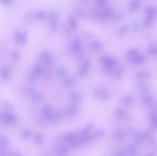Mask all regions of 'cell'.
I'll return each mask as SVG.
<instances>
[{"instance_id":"obj_26","label":"cell","mask_w":157,"mask_h":156,"mask_svg":"<svg viewBox=\"0 0 157 156\" xmlns=\"http://www.w3.org/2000/svg\"><path fill=\"white\" fill-rule=\"evenodd\" d=\"M31 72L34 75L39 78L42 76L44 70L43 67L40 65H36L33 67Z\"/></svg>"},{"instance_id":"obj_37","label":"cell","mask_w":157,"mask_h":156,"mask_svg":"<svg viewBox=\"0 0 157 156\" xmlns=\"http://www.w3.org/2000/svg\"><path fill=\"white\" fill-rule=\"evenodd\" d=\"M48 13L46 11H38L34 13V16L39 19H45L47 18Z\"/></svg>"},{"instance_id":"obj_28","label":"cell","mask_w":157,"mask_h":156,"mask_svg":"<svg viewBox=\"0 0 157 156\" xmlns=\"http://www.w3.org/2000/svg\"><path fill=\"white\" fill-rule=\"evenodd\" d=\"M69 25L73 30H76L78 27V23L75 15L71 14L69 17Z\"/></svg>"},{"instance_id":"obj_23","label":"cell","mask_w":157,"mask_h":156,"mask_svg":"<svg viewBox=\"0 0 157 156\" xmlns=\"http://www.w3.org/2000/svg\"><path fill=\"white\" fill-rule=\"evenodd\" d=\"M54 112L53 108L51 105L49 104H46L43 106L41 108V113L42 114L43 117L49 115Z\"/></svg>"},{"instance_id":"obj_19","label":"cell","mask_w":157,"mask_h":156,"mask_svg":"<svg viewBox=\"0 0 157 156\" xmlns=\"http://www.w3.org/2000/svg\"><path fill=\"white\" fill-rule=\"evenodd\" d=\"M150 77V72L148 71H140L137 72L135 74V78L139 80H147Z\"/></svg>"},{"instance_id":"obj_34","label":"cell","mask_w":157,"mask_h":156,"mask_svg":"<svg viewBox=\"0 0 157 156\" xmlns=\"http://www.w3.org/2000/svg\"><path fill=\"white\" fill-rule=\"evenodd\" d=\"M151 121L152 127L153 129H157V111L154 110L153 112L151 115Z\"/></svg>"},{"instance_id":"obj_43","label":"cell","mask_w":157,"mask_h":156,"mask_svg":"<svg viewBox=\"0 0 157 156\" xmlns=\"http://www.w3.org/2000/svg\"><path fill=\"white\" fill-rule=\"evenodd\" d=\"M3 105L4 108L9 111H13L15 109L14 105L12 103L7 101L4 102Z\"/></svg>"},{"instance_id":"obj_40","label":"cell","mask_w":157,"mask_h":156,"mask_svg":"<svg viewBox=\"0 0 157 156\" xmlns=\"http://www.w3.org/2000/svg\"><path fill=\"white\" fill-rule=\"evenodd\" d=\"M139 53V50L137 48H132L128 51L126 53V56L128 59H130Z\"/></svg>"},{"instance_id":"obj_50","label":"cell","mask_w":157,"mask_h":156,"mask_svg":"<svg viewBox=\"0 0 157 156\" xmlns=\"http://www.w3.org/2000/svg\"><path fill=\"white\" fill-rule=\"evenodd\" d=\"M10 56L13 59L16 60L20 59L21 57L20 53L16 50L11 51L10 53Z\"/></svg>"},{"instance_id":"obj_22","label":"cell","mask_w":157,"mask_h":156,"mask_svg":"<svg viewBox=\"0 0 157 156\" xmlns=\"http://www.w3.org/2000/svg\"><path fill=\"white\" fill-rule=\"evenodd\" d=\"M142 0H131L129 5V9L131 11H136L142 3Z\"/></svg>"},{"instance_id":"obj_38","label":"cell","mask_w":157,"mask_h":156,"mask_svg":"<svg viewBox=\"0 0 157 156\" xmlns=\"http://www.w3.org/2000/svg\"><path fill=\"white\" fill-rule=\"evenodd\" d=\"M123 18V14L121 13L115 11L110 19L114 22H119Z\"/></svg>"},{"instance_id":"obj_30","label":"cell","mask_w":157,"mask_h":156,"mask_svg":"<svg viewBox=\"0 0 157 156\" xmlns=\"http://www.w3.org/2000/svg\"><path fill=\"white\" fill-rule=\"evenodd\" d=\"M57 76L61 78H64L67 75V70L63 66H59L57 67L56 70Z\"/></svg>"},{"instance_id":"obj_39","label":"cell","mask_w":157,"mask_h":156,"mask_svg":"<svg viewBox=\"0 0 157 156\" xmlns=\"http://www.w3.org/2000/svg\"><path fill=\"white\" fill-rule=\"evenodd\" d=\"M113 72L115 77L116 78L119 79L122 76V74L124 72V68L123 67L120 66V67H118L116 70L114 69Z\"/></svg>"},{"instance_id":"obj_31","label":"cell","mask_w":157,"mask_h":156,"mask_svg":"<svg viewBox=\"0 0 157 156\" xmlns=\"http://www.w3.org/2000/svg\"><path fill=\"white\" fill-rule=\"evenodd\" d=\"M145 13L147 16H151L154 17L157 13V10L154 7H148L145 9Z\"/></svg>"},{"instance_id":"obj_44","label":"cell","mask_w":157,"mask_h":156,"mask_svg":"<svg viewBox=\"0 0 157 156\" xmlns=\"http://www.w3.org/2000/svg\"><path fill=\"white\" fill-rule=\"evenodd\" d=\"M69 153V149L67 147H63L59 149L57 154L59 156H66L68 155Z\"/></svg>"},{"instance_id":"obj_57","label":"cell","mask_w":157,"mask_h":156,"mask_svg":"<svg viewBox=\"0 0 157 156\" xmlns=\"http://www.w3.org/2000/svg\"></svg>"},{"instance_id":"obj_42","label":"cell","mask_w":157,"mask_h":156,"mask_svg":"<svg viewBox=\"0 0 157 156\" xmlns=\"http://www.w3.org/2000/svg\"><path fill=\"white\" fill-rule=\"evenodd\" d=\"M104 88H98L95 90L93 94V96L95 98H99L101 95L105 91Z\"/></svg>"},{"instance_id":"obj_20","label":"cell","mask_w":157,"mask_h":156,"mask_svg":"<svg viewBox=\"0 0 157 156\" xmlns=\"http://www.w3.org/2000/svg\"><path fill=\"white\" fill-rule=\"evenodd\" d=\"M10 141L8 137L0 135V149H6L9 147Z\"/></svg>"},{"instance_id":"obj_10","label":"cell","mask_w":157,"mask_h":156,"mask_svg":"<svg viewBox=\"0 0 157 156\" xmlns=\"http://www.w3.org/2000/svg\"><path fill=\"white\" fill-rule=\"evenodd\" d=\"M116 10L112 7H108L103 9L101 14V17L102 19L107 20L111 19Z\"/></svg>"},{"instance_id":"obj_51","label":"cell","mask_w":157,"mask_h":156,"mask_svg":"<svg viewBox=\"0 0 157 156\" xmlns=\"http://www.w3.org/2000/svg\"><path fill=\"white\" fill-rule=\"evenodd\" d=\"M148 53L152 56H157V46H154L150 48L148 50Z\"/></svg>"},{"instance_id":"obj_35","label":"cell","mask_w":157,"mask_h":156,"mask_svg":"<svg viewBox=\"0 0 157 156\" xmlns=\"http://www.w3.org/2000/svg\"><path fill=\"white\" fill-rule=\"evenodd\" d=\"M94 124L93 123H90L87 125L86 127L83 130L82 133H80V136H86L89 134L90 131L94 127Z\"/></svg>"},{"instance_id":"obj_2","label":"cell","mask_w":157,"mask_h":156,"mask_svg":"<svg viewBox=\"0 0 157 156\" xmlns=\"http://www.w3.org/2000/svg\"><path fill=\"white\" fill-rule=\"evenodd\" d=\"M101 60L102 62L101 69L103 73L107 74L113 71L116 64V61L114 58L108 56H104L101 58Z\"/></svg>"},{"instance_id":"obj_29","label":"cell","mask_w":157,"mask_h":156,"mask_svg":"<svg viewBox=\"0 0 157 156\" xmlns=\"http://www.w3.org/2000/svg\"><path fill=\"white\" fill-rule=\"evenodd\" d=\"M82 46V42L79 39H76L73 41L72 45V50L74 53H77L79 52Z\"/></svg>"},{"instance_id":"obj_21","label":"cell","mask_w":157,"mask_h":156,"mask_svg":"<svg viewBox=\"0 0 157 156\" xmlns=\"http://www.w3.org/2000/svg\"><path fill=\"white\" fill-rule=\"evenodd\" d=\"M77 81V79L74 76H69L64 78V83L67 87L71 88L76 84Z\"/></svg>"},{"instance_id":"obj_3","label":"cell","mask_w":157,"mask_h":156,"mask_svg":"<svg viewBox=\"0 0 157 156\" xmlns=\"http://www.w3.org/2000/svg\"><path fill=\"white\" fill-rule=\"evenodd\" d=\"M60 17V13L59 11H53L48 13L47 19L52 31H57Z\"/></svg>"},{"instance_id":"obj_11","label":"cell","mask_w":157,"mask_h":156,"mask_svg":"<svg viewBox=\"0 0 157 156\" xmlns=\"http://www.w3.org/2000/svg\"><path fill=\"white\" fill-rule=\"evenodd\" d=\"M66 111L69 116H75L78 114L79 109L76 104L74 103H69L67 105L66 108Z\"/></svg>"},{"instance_id":"obj_36","label":"cell","mask_w":157,"mask_h":156,"mask_svg":"<svg viewBox=\"0 0 157 156\" xmlns=\"http://www.w3.org/2000/svg\"><path fill=\"white\" fill-rule=\"evenodd\" d=\"M90 46L92 49L97 51L102 50L103 49L102 44L98 41H93L90 44Z\"/></svg>"},{"instance_id":"obj_7","label":"cell","mask_w":157,"mask_h":156,"mask_svg":"<svg viewBox=\"0 0 157 156\" xmlns=\"http://www.w3.org/2000/svg\"><path fill=\"white\" fill-rule=\"evenodd\" d=\"M12 73L11 71L6 66H3L0 69V78L5 82H8L11 79Z\"/></svg>"},{"instance_id":"obj_9","label":"cell","mask_w":157,"mask_h":156,"mask_svg":"<svg viewBox=\"0 0 157 156\" xmlns=\"http://www.w3.org/2000/svg\"><path fill=\"white\" fill-rule=\"evenodd\" d=\"M130 62L133 65H140L144 64L145 62L146 58L145 56L142 54L139 53L134 56L133 57L129 59Z\"/></svg>"},{"instance_id":"obj_12","label":"cell","mask_w":157,"mask_h":156,"mask_svg":"<svg viewBox=\"0 0 157 156\" xmlns=\"http://www.w3.org/2000/svg\"><path fill=\"white\" fill-rule=\"evenodd\" d=\"M61 118V116H60L58 112H53L52 114L44 117V118L49 123H55L58 122Z\"/></svg>"},{"instance_id":"obj_6","label":"cell","mask_w":157,"mask_h":156,"mask_svg":"<svg viewBox=\"0 0 157 156\" xmlns=\"http://www.w3.org/2000/svg\"><path fill=\"white\" fill-rule=\"evenodd\" d=\"M133 141L137 145H141L145 142H147V131L136 132L133 137Z\"/></svg>"},{"instance_id":"obj_53","label":"cell","mask_w":157,"mask_h":156,"mask_svg":"<svg viewBox=\"0 0 157 156\" xmlns=\"http://www.w3.org/2000/svg\"><path fill=\"white\" fill-rule=\"evenodd\" d=\"M133 29L135 32H139L140 30V25L137 21H135L133 24Z\"/></svg>"},{"instance_id":"obj_25","label":"cell","mask_w":157,"mask_h":156,"mask_svg":"<svg viewBox=\"0 0 157 156\" xmlns=\"http://www.w3.org/2000/svg\"><path fill=\"white\" fill-rule=\"evenodd\" d=\"M33 140L39 146L42 147L43 145L44 136L42 133L39 132L35 134L33 136Z\"/></svg>"},{"instance_id":"obj_17","label":"cell","mask_w":157,"mask_h":156,"mask_svg":"<svg viewBox=\"0 0 157 156\" xmlns=\"http://www.w3.org/2000/svg\"><path fill=\"white\" fill-rule=\"evenodd\" d=\"M126 135V133L123 131V129L121 128H116L114 131L113 133V137L115 139L117 140H121L125 138Z\"/></svg>"},{"instance_id":"obj_5","label":"cell","mask_w":157,"mask_h":156,"mask_svg":"<svg viewBox=\"0 0 157 156\" xmlns=\"http://www.w3.org/2000/svg\"><path fill=\"white\" fill-rule=\"evenodd\" d=\"M28 38V33L26 31L17 30L15 33V39L16 42L20 46L26 45Z\"/></svg>"},{"instance_id":"obj_56","label":"cell","mask_w":157,"mask_h":156,"mask_svg":"<svg viewBox=\"0 0 157 156\" xmlns=\"http://www.w3.org/2000/svg\"><path fill=\"white\" fill-rule=\"evenodd\" d=\"M82 1L84 2H87L89 1V0H82Z\"/></svg>"},{"instance_id":"obj_48","label":"cell","mask_w":157,"mask_h":156,"mask_svg":"<svg viewBox=\"0 0 157 156\" xmlns=\"http://www.w3.org/2000/svg\"><path fill=\"white\" fill-rule=\"evenodd\" d=\"M82 68L85 69L89 71L90 69L91 68V60L88 59L86 60L82 64V66H80Z\"/></svg>"},{"instance_id":"obj_14","label":"cell","mask_w":157,"mask_h":156,"mask_svg":"<svg viewBox=\"0 0 157 156\" xmlns=\"http://www.w3.org/2000/svg\"><path fill=\"white\" fill-rule=\"evenodd\" d=\"M141 100L142 104L148 107H151L152 105L154 102L153 96L148 93L144 94L142 97Z\"/></svg>"},{"instance_id":"obj_47","label":"cell","mask_w":157,"mask_h":156,"mask_svg":"<svg viewBox=\"0 0 157 156\" xmlns=\"http://www.w3.org/2000/svg\"><path fill=\"white\" fill-rule=\"evenodd\" d=\"M125 133L126 135H127L129 137H133L136 133L135 128L133 127H130L127 128Z\"/></svg>"},{"instance_id":"obj_13","label":"cell","mask_w":157,"mask_h":156,"mask_svg":"<svg viewBox=\"0 0 157 156\" xmlns=\"http://www.w3.org/2000/svg\"><path fill=\"white\" fill-rule=\"evenodd\" d=\"M30 99L36 104H41L45 100V97L39 92H34L30 96Z\"/></svg>"},{"instance_id":"obj_1","label":"cell","mask_w":157,"mask_h":156,"mask_svg":"<svg viewBox=\"0 0 157 156\" xmlns=\"http://www.w3.org/2000/svg\"><path fill=\"white\" fill-rule=\"evenodd\" d=\"M18 119L15 114L10 112H4L0 113V121L5 125L9 127L17 124Z\"/></svg>"},{"instance_id":"obj_32","label":"cell","mask_w":157,"mask_h":156,"mask_svg":"<svg viewBox=\"0 0 157 156\" xmlns=\"http://www.w3.org/2000/svg\"><path fill=\"white\" fill-rule=\"evenodd\" d=\"M106 132L103 129H99L96 130L92 134V137L93 139L102 138L104 136Z\"/></svg>"},{"instance_id":"obj_41","label":"cell","mask_w":157,"mask_h":156,"mask_svg":"<svg viewBox=\"0 0 157 156\" xmlns=\"http://www.w3.org/2000/svg\"><path fill=\"white\" fill-rule=\"evenodd\" d=\"M32 133L31 131L28 129H24L21 132V136L25 139H30L32 136Z\"/></svg>"},{"instance_id":"obj_18","label":"cell","mask_w":157,"mask_h":156,"mask_svg":"<svg viewBox=\"0 0 157 156\" xmlns=\"http://www.w3.org/2000/svg\"><path fill=\"white\" fill-rule=\"evenodd\" d=\"M137 88L138 90L144 94L148 93L150 91V87L149 85L144 82H138L137 84Z\"/></svg>"},{"instance_id":"obj_8","label":"cell","mask_w":157,"mask_h":156,"mask_svg":"<svg viewBox=\"0 0 157 156\" xmlns=\"http://www.w3.org/2000/svg\"><path fill=\"white\" fill-rule=\"evenodd\" d=\"M114 114L116 117L119 119L125 120L128 121H131V116L125 110L122 108H116L115 110Z\"/></svg>"},{"instance_id":"obj_24","label":"cell","mask_w":157,"mask_h":156,"mask_svg":"<svg viewBox=\"0 0 157 156\" xmlns=\"http://www.w3.org/2000/svg\"><path fill=\"white\" fill-rule=\"evenodd\" d=\"M134 99L133 96L130 95H127L122 98V102L123 104L125 106H130L133 104Z\"/></svg>"},{"instance_id":"obj_33","label":"cell","mask_w":157,"mask_h":156,"mask_svg":"<svg viewBox=\"0 0 157 156\" xmlns=\"http://www.w3.org/2000/svg\"><path fill=\"white\" fill-rule=\"evenodd\" d=\"M38 78L34 75L32 72H30L26 77V81L30 84H33L37 82Z\"/></svg>"},{"instance_id":"obj_16","label":"cell","mask_w":157,"mask_h":156,"mask_svg":"<svg viewBox=\"0 0 157 156\" xmlns=\"http://www.w3.org/2000/svg\"><path fill=\"white\" fill-rule=\"evenodd\" d=\"M69 98L73 103L78 104L82 101V94L77 92H73L70 93Z\"/></svg>"},{"instance_id":"obj_54","label":"cell","mask_w":157,"mask_h":156,"mask_svg":"<svg viewBox=\"0 0 157 156\" xmlns=\"http://www.w3.org/2000/svg\"><path fill=\"white\" fill-rule=\"evenodd\" d=\"M125 151H123L122 150H118L113 154V156H124L126 155Z\"/></svg>"},{"instance_id":"obj_15","label":"cell","mask_w":157,"mask_h":156,"mask_svg":"<svg viewBox=\"0 0 157 156\" xmlns=\"http://www.w3.org/2000/svg\"><path fill=\"white\" fill-rule=\"evenodd\" d=\"M78 137V136L76 134L70 132H66L64 134L63 136L64 141L67 143H69V144L75 140Z\"/></svg>"},{"instance_id":"obj_4","label":"cell","mask_w":157,"mask_h":156,"mask_svg":"<svg viewBox=\"0 0 157 156\" xmlns=\"http://www.w3.org/2000/svg\"><path fill=\"white\" fill-rule=\"evenodd\" d=\"M40 59L44 65L47 66H52L55 63V59L53 55L48 52H42L40 55Z\"/></svg>"},{"instance_id":"obj_52","label":"cell","mask_w":157,"mask_h":156,"mask_svg":"<svg viewBox=\"0 0 157 156\" xmlns=\"http://www.w3.org/2000/svg\"><path fill=\"white\" fill-rule=\"evenodd\" d=\"M108 97H109V94H108V92L105 91L101 95L100 98H99L101 101L104 102L107 100L108 98Z\"/></svg>"},{"instance_id":"obj_55","label":"cell","mask_w":157,"mask_h":156,"mask_svg":"<svg viewBox=\"0 0 157 156\" xmlns=\"http://www.w3.org/2000/svg\"><path fill=\"white\" fill-rule=\"evenodd\" d=\"M11 0H0V3L2 4H8Z\"/></svg>"},{"instance_id":"obj_49","label":"cell","mask_w":157,"mask_h":156,"mask_svg":"<svg viewBox=\"0 0 157 156\" xmlns=\"http://www.w3.org/2000/svg\"><path fill=\"white\" fill-rule=\"evenodd\" d=\"M129 30V27L127 25L122 26L119 29V33L121 35H125L127 33Z\"/></svg>"},{"instance_id":"obj_27","label":"cell","mask_w":157,"mask_h":156,"mask_svg":"<svg viewBox=\"0 0 157 156\" xmlns=\"http://www.w3.org/2000/svg\"><path fill=\"white\" fill-rule=\"evenodd\" d=\"M125 153L126 155L134 156L137 153V148L134 145L129 144L125 148Z\"/></svg>"},{"instance_id":"obj_46","label":"cell","mask_w":157,"mask_h":156,"mask_svg":"<svg viewBox=\"0 0 157 156\" xmlns=\"http://www.w3.org/2000/svg\"><path fill=\"white\" fill-rule=\"evenodd\" d=\"M108 0H96V3L99 7L104 8L107 6Z\"/></svg>"},{"instance_id":"obj_45","label":"cell","mask_w":157,"mask_h":156,"mask_svg":"<svg viewBox=\"0 0 157 156\" xmlns=\"http://www.w3.org/2000/svg\"><path fill=\"white\" fill-rule=\"evenodd\" d=\"M153 17L146 15V17L144 19V24L146 25V26H149L151 25L153 22Z\"/></svg>"}]
</instances>
